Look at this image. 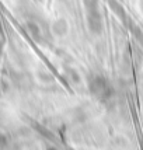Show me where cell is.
<instances>
[{"label":"cell","mask_w":143,"mask_h":150,"mask_svg":"<svg viewBox=\"0 0 143 150\" xmlns=\"http://www.w3.org/2000/svg\"><path fill=\"white\" fill-rule=\"evenodd\" d=\"M90 91L93 96H96L98 100H105L111 96V86L110 83L103 77H94L90 81Z\"/></svg>","instance_id":"1"}]
</instances>
